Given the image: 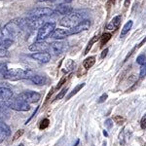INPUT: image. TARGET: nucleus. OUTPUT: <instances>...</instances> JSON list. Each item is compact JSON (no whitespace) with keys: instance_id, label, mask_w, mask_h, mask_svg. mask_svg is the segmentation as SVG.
<instances>
[{"instance_id":"nucleus-1","label":"nucleus","mask_w":146,"mask_h":146,"mask_svg":"<svg viewBox=\"0 0 146 146\" xmlns=\"http://www.w3.org/2000/svg\"><path fill=\"white\" fill-rule=\"evenodd\" d=\"M25 27H27L25 19H14L6 23L5 27L1 29V36L13 40V38L22 33Z\"/></svg>"},{"instance_id":"nucleus-2","label":"nucleus","mask_w":146,"mask_h":146,"mask_svg":"<svg viewBox=\"0 0 146 146\" xmlns=\"http://www.w3.org/2000/svg\"><path fill=\"white\" fill-rule=\"evenodd\" d=\"M34 73L31 70H23L21 68H13V69H8L6 74L4 75V78L11 81H17L21 79H30V77Z\"/></svg>"},{"instance_id":"nucleus-3","label":"nucleus","mask_w":146,"mask_h":146,"mask_svg":"<svg viewBox=\"0 0 146 146\" xmlns=\"http://www.w3.org/2000/svg\"><path fill=\"white\" fill-rule=\"evenodd\" d=\"M84 20L85 18L83 14L78 13V12H72V13L64 16L60 20V25L66 28H73L76 27V25H78Z\"/></svg>"},{"instance_id":"nucleus-4","label":"nucleus","mask_w":146,"mask_h":146,"mask_svg":"<svg viewBox=\"0 0 146 146\" xmlns=\"http://www.w3.org/2000/svg\"><path fill=\"white\" fill-rule=\"evenodd\" d=\"M56 29V23L55 22H47L38 29L37 33V41H44L46 38H48L50 35L53 34V32Z\"/></svg>"},{"instance_id":"nucleus-5","label":"nucleus","mask_w":146,"mask_h":146,"mask_svg":"<svg viewBox=\"0 0 146 146\" xmlns=\"http://www.w3.org/2000/svg\"><path fill=\"white\" fill-rule=\"evenodd\" d=\"M54 14H56V11L53 9L48 8V7H39V8L32 9L31 11L28 12V17H36L40 19H45L51 17Z\"/></svg>"},{"instance_id":"nucleus-6","label":"nucleus","mask_w":146,"mask_h":146,"mask_svg":"<svg viewBox=\"0 0 146 146\" xmlns=\"http://www.w3.org/2000/svg\"><path fill=\"white\" fill-rule=\"evenodd\" d=\"M67 48H68L67 42L58 40V41H55L50 44L49 50H50V52L54 56H60L62 54H63V52L67 50Z\"/></svg>"},{"instance_id":"nucleus-7","label":"nucleus","mask_w":146,"mask_h":146,"mask_svg":"<svg viewBox=\"0 0 146 146\" xmlns=\"http://www.w3.org/2000/svg\"><path fill=\"white\" fill-rule=\"evenodd\" d=\"M40 98H41V95L39 93H37V92L33 91H25L18 96V98H20V100L25 101L27 103L38 102L40 100Z\"/></svg>"},{"instance_id":"nucleus-8","label":"nucleus","mask_w":146,"mask_h":146,"mask_svg":"<svg viewBox=\"0 0 146 146\" xmlns=\"http://www.w3.org/2000/svg\"><path fill=\"white\" fill-rule=\"evenodd\" d=\"M8 106L13 110L16 111H29L30 110V105L29 103L25 102L20 98H17L16 100L12 101L8 104Z\"/></svg>"},{"instance_id":"nucleus-9","label":"nucleus","mask_w":146,"mask_h":146,"mask_svg":"<svg viewBox=\"0 0 146 146\" xmlns=\"http://www.w3.org/2000/svg\"><path fill=\"white\" fill-rule=\"evenodd\" d=\"M25 23H27V27L30 29H37L44 25V19H40L36 17H27L25 19Z\"/></svg>"},{"instance_id":"nucleus-10","label":"nucleus","mask_w":146,"mask_h":146,"mask_svg":"<svg viewBox=\"0 0 146 146\" xmlns=\"http://www.w3.org/2000/svg\"><path fill=\"white\" fill-rule=\"evenodd\" d=\"M50 48V44H48L45 41H35L31 45H29L28 49L29 51L34 52V53H39V52H46Z\"/></svg>"},{"instance_id":"nucleus-11","label":"nucleus","mask_w":146,"mask_h":146,"mask_svg":"<svg viewBox=\"0 0 146 146\" xmlns=\"http://www.w3.org/2000/svg\"><path fill=\"white\" fill-rule=\"evenodd\" d=\"M90 27H91V22L89 20L85 19L78 25H76V27L73 28H69V29L71 31V34L73 35V34H78L80 32H83V31H87L90 28Z\"/></svg>"},{"instance_id":"nucleus-12","label":"nucleus","mask_w":146,"mask_h":146,"mask_svg":"<svg viewBox=\"0 0 146 146\" xmlns=\"http://www.w3.org/2000/svg\"><path fill=\"white\" fill-rule=\"evenodd\" d=\"M30 58L42 63H47L51 60V54L48 52H39V53H33L30 55Z\"/></svg>"},{"instance_id":"nucleus-13","label":"nucleus","mask_w":146,"mask_h":146,"mask_svg":"<svg viewBox=\"0 0 146 146\" xmlns=\"http://www.w3.org/2000/svg\"><path fill=\"white\" fill-rule=\"evenodd\" d=\"M71 34V31H70L69 28L67 29H63V28H56L55 31L53 32V34L51 35L52 38L56 39V40H62L66 37L70 36Z\"/></svg>"},{"instance_id":"nucleus-14","label":"nucleus","mask_w":146,"mask_h":146,"mask_svg":"<svg viewBox=\"0 0 146 146\" xmlns=\"http://www.w3.org/2000/svg\"><path fill=\"white\" fill-rule=\"evenodd\" d=\"M72 11H73L72 6L68 5V4H58L56 8V13L63 16H66L68 14L72 13Z\"/></svg>"},{"instance_id":"nucleus-15","label":"nucleus","mask_w":146,"mask_h":146,"mask_svg":"<svg viewBox=\"0 0 146 146\" xmlns=\"http://www.w3.org/2000/svg\"><path fill=\"white\" fill-rule=\"evenodd\" d=\"M13 98V92L6 87H0V100L8 101Z\"/></svg>"},{"instance_id":"nucleus-16","label":"nucleus","mask_w":146,"mask_h":146,"mask_svg":"<svg viewBox=\"0 0 146 146\" xmlns=\"http://www.w3.org/2000/svg\"><path fill=\"white\" fill-rule=\"evenodd\" d=\"M121 21H122L121 15L116 16V17H114L111 21H110L109 23L107 25L106 28L108 30H110V31H112V30H116L117 28L119 27L120 23H121Z\"/></svg>"},{"instance_id":"nucleus-17","label":"nucleus","mask_w":146,"mask_h":146,"mask_svg":"<svg viewBox=\"0 0 146 146\" xmlns=\"http://www.w3.org/2000/svg\"><path fill=\"white\" fill-rule=\"evenodd\" d=\"M30 81L32 83L36 84V85H45L47 83V78L43 75H39V74H33L30 77Z\"/></svg>"},{"instance_id":"nucleus-18","label":"nucleus","mask_w":146,"mask_h":146,"mask_svg":"<svg viewBox=\"0 0 146 146\" xmlns=\"http://www.w3.org/2000/svg\"><path fill=\"white\" fill-rule=\"evenodd\" d=\"M10 135V129L6 125L0 126V143L3 142L8 136Z\"/></svg>"},{"instance_id":"nucleus-19","label":"nucleus","mask_w":146,"mask_h":146,"mask_svg":"<svg viewBox=\"0 0 146 146\" xmlns=\"http://www.w3.org/2000/svg\"><path fill=\"white\" fill-rule=\"evenodd\" d=\"M13 43H14V41L12 39L4 38V37L0 36V48L8 49L13 45Z\"/></svg>"},{"instance_id":"nucleus-20","label":"nucleus","mask_w":146,"mask_h":146,"mask_svg":"<svg viewBox=\"0 0 146 146\" xmlns=\"http://www.w3.org/2000/svg\"><path fill=\"white\" fill-rule=\"evenodd\" d=\"M96 63V58L95 56H89L83 62V66L85 69H90L91 67H93Z\"/></svg>"},{"instance_id":"nucleus-21","label":"nucleus","mask_w":146,"mask_h":146,"mask_svg":"<svg viewBox=\"0 0 146 146\" xmlns=\"http://www.w3.org/2000/svg\"><path fill=\"white\" fill-rule=\"evenodd\" d=\"M98 35H95V36L92 38L90 41H89V43H88V45H87L86 47V49H85V52H84V55H87V54L89 53V52L91 51V49H92V47H93L94 44L96 43V41H98Z\"/></svg>"},{"instance_id":"nucleus-22","label":"nucleus","mask_w":146,"mask_h":146,"mask_svg":"<svg viewBox=\"0 0 146 146\" xmlns=\"http://www.w3.org/2000/svg\"><path fill=\"white\" fill-rule=\"evenodd\" d=\"M84 86H85V83H81V84L77 85V86L75 87L74 89H73V91L71 92V93H69V95H68V96H66V100H70V98H71L73 96L76 95V94L78 93V92H79L80 90H81L82 88H84Z\"/></svg>"},{"instance_id":"nucleus-23","label":"nucleus","mask_w":146,"mask_h":146,"mask_svg":"<svg viewBox=\"0 0 146 146\" xmlns=\"http://www.w3.org/2000/svg\"><path fill=\"white\" fill-rule=\"evenodd\" d=\"M131 27H133V21H129V22L124 25V27L122 28V30H121V37H124L125 35L128 33L129 30H131Z\"/></svg>"},{"instance_id":"nucleus-24","label":"nucleus","mask_w":146,"mask_h":146,"mask_svg":"<svg viewBox=\"0 0 146 146\" xmlns=\"http://www.w3.org/2000/svg\"><path fill=\"white\" fill-rule=\"evenodd\" d=\"M111 38V34L110 33H104L102 34V36L100 37V47H103L104 44H106L108 41Z\"/></svg>"},{"instance_id":"nucleus-25","label":"nucleus","mask_w":146,"mask_h":146,"mask_svg":"<svg viewBox=\"0 0 146 146\" xmlns=\"http://www.w3.org/2000/svg\"><path fill=\"white\" fill-rule=\"evenodd\" d=\"M49 124H50V121H49V119H43L41 121V123L39 125V129H45L46 128H48L49 127Z\"/></svg>"},{"instance_id":"nucleus-26","label":"nucleus","mask_w":146,"mask_h":146,"mask_svg":"<svg viewBox=\"0 0 146 146\" xmlns=\"http://www.w3.org/2000/svg\"><path fill=\"white\" fill-rule=\"evenodd\" d=\"M10 56V53L7 49H3V48H0V58H9Z\"/></svg>"},{"instance_id":"nucleus-27","label":"nucleus","mask_w":146,"mask_h":146,"mask_svg":"<svg viewBox=\"0 0 146 146\" xmlns=\"http://www.w3.org/2000/svg\"><path fill=\"white\" fill-rule=\"evenodd\" d=\"M136 62H137L138 64H140V65H143L144 63H146V56L144 55L138 56L137 58H136Z\"/></svg>"},{"instance_id":"nucleus-28","label":"nucleus","mask_w":146,"mask_h":146,"mask_svg":"<svg viewBox=\"0 0 146 146\" xmlns=\"http://www.w3.org/2000/svg\"><path fill=\"white\" fill-rule=\"evenodd\" d=\"M113 121H114L115 123L121 125L125 122V118L122 116H120V115H116V116H114V118H113Z\"/></svg>"},{"instance_id":"nucleus-29","label":"nucleus","mask_w":146,"mask_h":146,"mask_svg":"<svg viewBox=\"0 0 146 146\" xmlns=\"http://www.w3.org/2000/svg\"><path fill=\"white\" fill-rule=\"evenodd\" d=\"M66 92H67V88H63L62 90L58 93V95L56 96V100H62V98H64V96L66 95Z\"/></svg>"},{"instance_id":"nucleus-30","label":"nucleus","mask_w":146,"mask_h":146,"mask_svg":"<svg viewBox=\"0 0 146 146\" xmlns=\"http://www.w3.org/2000/svg\"><path fill=\"white\" fill-rule=\"evenodd\" d=\"M7 71H8V68H7L6 63H0V75L4 76Z\"/></svg>"},{"instance_id":"nucleus-31","label":"nucleus","mask_w":146,"mask_h":146,"mask_svg":"<svg viewBox=\"0 0 146 146\" xmlns=\"http://www.w3.org/2000/svg\"><path fill=\"white\" fill-rule=\"evenodd\" d=\"M74 66H75V63L72 62V60H68L66 62V63H65V68H66V71L71 70Z\"/></svg>"},{"instance_id":"nucleus-32","label":"nucleus","mask_w":146,"mask_h":146,"mask_svg":"<svg viewBox=\"0 0 146 146\" xmlns=\"http://www.w3.org/2000/svg\"><path fill=\"white\" fill-rule=\"evenodd\" d=\"M23 133H25V131L23 129H19V131H16V133L14 135V136H13V140L15 141V140H17L18 138H20L21 136H22Z\"/></svg>"},{"instance_id":"nucleus-33","label":"nucleus","mask_w":146,"mask_h":146,"mask_svg":"<svg viewBox=\"0 0 146 146\" xmlns=\"http://www.w3.org/2000/svg\"><path fill=\"white\" fill-rule=\"evenodd\" d=\"M139 75H140L141 78H143L144 76H146V63H144V64L140 66V73H139Z\"/></svg>"},{"instance_id":"nucleus-34","label":"nucleus","mask_w":146,"mask_h":146,"mask_svg":"<svg viewBox=\"0 0 146 146\" xmlns=\"http://www.w3.org/2000/svg\"><path fill=\"white\" fill-rule=\"evenodd\" d=\"M140 127L142 129H146V115H144V116H143L140 120Z\"/></svg>"},{"instance_id":"nucleus-35","label":"nucleus","mask_w":146,"mask_h":146,"mask_svg":"<svg viewBox=\"0 0 146 146\" xmlns=\"http://www.w3.org/2000/svg\"><path fill=\"white\" fill-rule=\"evenodd\" d=\"M107 98H108V95H107V94H103V95L101 96L100 98H98V103H102V102H104V101L107 100Z\"/></svg>"},{"instance_id":"nucleus-36","label":"nucleus","mask_w":146,"mask_h":146,"mask_svg":"<svg viewBox=\"0 0 146 146\" xmlns=\"http://www.w3.org/2000/svg\"><path fill=\"white\" fill-rule=\"evenodd\" d=\"M105 126H106L108 129L112 128V126H113V120L112 119H107L106 121H105Z\"/></svg>"},{"instance_id":"nucleus-37","label":"nucleus","mask_w":146,"mask_h":146,"mask_svg":"<svg viewBox=\"0 0 146 146\" xmlns=\"http://www.w3.org/2000/svg\"><path fill=\"white\" fill-rule=\"evenodd\" d=\"M108 51H109V49H108V48L104 49V50L102 51V53H101V56H100V58H104L105 56H107V54H108Z\"/></svg>"},{"instance_id":"nucleus-38","label":"nucleus","mask_w":146,"mask_h":146,"mask_svg":"<svg viewBox=\"0 0 146 146\" xmlns=\"http://www.w3.org/2000/svg\"><path fill=\"white\" fill-rule=\"evenodd\" d=\"M38 109H39V107H37V108H36V109H35V111L33 112V114H32V115H31V116H30V118H29V119H28V120H27V122H25V125H27V124L28 123V122H29V121H30V120H31V119H32V118H33V117L35 116V115H36V113H37V111H38Z\"/></svg>"},{"instance_id":"nucleus-39","label":"nucleus","mask_w":146,"mask_h":146,"mask_svg":"<svg viewBox=\"0 0 146 146\" xmlns=\"http://www.w3.org/2000/svg\"><path fill=\"white\" fill-rule=\"evenodd\" d=\"M129 3H131V0H125V7H129Z\"/></svg>"},{"instance_id":"nucleus-40","label":"nucleus","mask_w":146,"mask_h":146,"mask_svg":"<svg viewBox=\"0 0 146 146\" xmlns=\"http://www.w3.org/2000/svg\"><path fill=\"white\" fill-rule=\"evenodd\" d=\"M145 42H146V36H145V38H144V39H143V40H142V41H141V42H140V43H139V45H138V47H141V46H142V45H143V44H144V43H145Z\"/></svg>"},{"instance_id":"nucleus-41","label":"nucleus","mask_w":146,"mask_h":146,"mask_svg":"<svg viewBox=\"0 0 146 146\" xmlns=\"http://www.w3.org/2000/svg\"><path fill=\"white\" fill-rule=\"evenodd\" d=\"M37 1H39V2H54V1H56V0H37Z\"/></svg>"},{"instance_id":"nucleus-42","label":"nucleus","mask_w":146,"mask_h":146,"mask_svg":"<svg viewBox=\"0 0 146 146\" xmlns=\"http://www.w3.org/2000/svg\"><path fill=\"white\" fill-rule=\"evenodd\" d=\"M103 135H104L105 136H106V137H107V136H108V133H107V131H105V129H104V131H103Z\"/></svg>"},{"instance_id":"nucleus-43","label":"nucleus","mask_w":146,"mask_h":146,"mask_svg":"<svg viewBox=\"0 0 146 146\" xmlns=\"http://www.w3.org/2000/svg\"><path fill=\"white\" fill-rule=\"evenodd\" d=\"M65 2H66V3H69V2H72L73 0H64Z\"/></svg>"},{"instance_id":"nucleus-44","label":"nucleus","mask_w":146,"mask_h":146,"mask_svg":"<svg viewBox=\"0 0 146 146\" xmlns=\"http://www.w3.org/2000/svg\"><path fill=\"white\" fill-rule=\"evenodd\" d=\"M78 143H79V140H77L76 143H75V145H73V146H77V144H78Z\"/></svg>"},{"instance_id":"nucleus-45","label":"nucleus","mask_w":146,"mask_h":146,"mask_svg":"<svg viewBox=\"0 0 146 146\" xmlns=\"http://www.w3.org/2000/svg\"><path fill=\"white\" fill-rule=\"evenodd\" d=\"M110 1H111L112 3H114V2H115V0H110Z\"/></svg>"},{"instance_id":"nucleus-46","label":"nucleus","mask_w":146,"mask_h":146,"mask_svg":"<svg viewBox=\"0 0 146 146\" xmlns=\"http://www.w3.org/2000/svg\"><path fill=\"white\" fill-rule=\"evenodd\" d=\"M18 146H23V143H21V144H20V145H18Z\"/></svg>"},{"instance_id":"nucleus-47","label":"nucleus","mask_w":146,"mask_h":146,"mask_svg":"<svg viewBox=\"0 0 146 146\" xmlns=\"http://www.w3.org/2000/svg\"><path fill=\"white\" fill-rule=\"evenodd\" d=\"M0 30H1V23H0Z\"/></svg>"}]
</instances>
